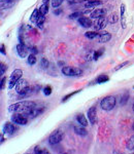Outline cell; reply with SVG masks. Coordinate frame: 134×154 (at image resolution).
Masks as SVG:
<instances>
[{
	"label": "cell",
	"instance_id": "32",
	"mask_svg": "<svg viewBox=\"0 0 134 154\" xmlns=\"http://www.w3.org/2000/svg\"><path fill=\"white\" fill-rule=\"evenodd\" d=\"M64 0H52V6L53 7H59L63 3Z\"/></svg>",
	"mask_w": 134,
	"mask_h": 154
},
{
	"label": "cell",
	"instance_id": "14",
	"mask_svg": "<svg viewBox=\"0 0 134 154\" xmlns=\"http://www.w3.org/2000/svg\"><path fill=\"white\" fill-rule=\"evenodd\" d=\"M98 40L99 42H108L111 39V35L110 33H108V32H99L98 33Z\"/></svg>",
	"mask_w": 134,
	"mask_h": 154
},
{
	"label": "cell",
	"instance_id": "6",
	"mask_svg": "<svg viewBox=\"0 0 134 154\" xmlns=\"http://www.w3.org/2000/svg\"><path fill=\"white\" fill-rule=\"evenodd\" d=\"M44 111V107L43 106H39V105H35L33 106L32 108L29 109L28 111H27L26 113H24L25 115L29 116V117L33 118V117H36L37 115H39V114H41Z\"/></svg>",
	"mask_w": 134,
	"mask_h": 154
},
{
	"label": "cell",
	"instance_id": "2",
	"mask_svg": "<svg viewBox=\"0 0 134 154\" xmlns=\"http://www.w3.org/2000/svg\"><path fill=\"white\" fill-rule=\"evenodd\" d=\"M116 103V100L115 97L107 96V97H105V98L102 99V101H101V103H100V106L103 110L110 111V110H111V109L115 108Z\"/></svg>",
	"mask_w": 134,
	"mask_h": 154
},
{
	"label": "cell",
	"instance_id": "19",
	"mask_svg": "<svg viewBox=\"0 0 134 154\" xmlns=\"http://www.w3.org/2000/svg\"><path fill=\"white\" fill-rule=\"evenodd\" d=\"M16 0H0V6L1 8H9L11 5H14Z\"/></svg>",
	"mask_w": 134,
	"mask_h": 154
},
{
	"label": "cell",
	"instance_id": "15",
	"mask_svg": "<svg viewBox=\"0 0 134 154\" xmlns=\"http://www.w3.org/2000/svg\"><path fill=\"white\" fill-rule=\"evenodd\" d=\"M121 25H122V28H126V6L125 4L122 3L121 4Z\"/></svg>",
	"mask_w": 134,
	"mask_h": 154
},
{
	"label": "cell",
	"instance_id": "23",
	"mask_svg": "<svg viewBox=\"0 0 134 154\" xmlns=\"http://www.w3.org/2000/svg\"><path fill=\"white\" fill-rule=\"evenodd\" d=\"M34 153L35 154H51L49 152L48 149H46L43 147H39V146L34 148Z\"/></svg>",
	"mask_w": 134,
	"mask_h": 154
},
{
	"label": "cell",
	"instance_id": "22",
	"mask_svg": "<svg viewBox=\"0 0 134 154\" xmlns=\"http://www.w3.org/2000/svg\"><path fill=\"white\" fill-rule=\"evenodd\" d=\"M49 3H43L40 6H39V12H40V14H43V16H46V14L49 12Z\"/></svg>",
	"mask_w": 134,
	"mask_h": 154
},
{
	"label": "cell",
	"instance_id": "3",
	"mask_svg": "<svg viewBox=\"0 0 134 154\" xmlns=\"http://www.w3.org/2000/svg\"><path fill=\"white\" fill-rule=\"evenodd\" d=\"M62 73L65 76H69V77H78V76H81L83 75V71L79 68H76V67H69V66H65L62 68Z\"/></svg>",
	"mask_w": 134,
	"mask_h": 154
},
{
	"label": "cell",
	"instance_id": "28",
	"mask_svg": "<svg viewBox=\"0 0 134 154\" xmlns=\"http://www.w3.org/2000/svg\"><path fill=\"white\" fill-rule=\"evenodd\" d=\"M44 20H46V18H44V16H43V14H40V17H39V19L37 20V22H36V26H37V28H43V23H44Z\"/></svg>",
	"mask_w": 134,
	"mask_h": 154
},
{
	"label": "cell",
	"instance_id": "25",
	"mask_svg": "<svg viewBox=\"0 0 134 154\" xmlns=\"http://www.w3.org/2000/svg\"><path fill=\"white\" fill-rule=\"evenodd\" d=\"M85 36L87 37L88 39H94L98 36V33L96 31H88L85 33Z\"/></svg>",
	"mask_w": 134,
	"mask_h": 154
},
{
	"label": "cell",
	"instance_id": "45",
	"mask_svg": "<svg viewBox=\"0 0 134 154\" xmlns=\"http://www.w3.org/2000/svg\"><path fill=\"white\" fill-rule=\"evenodd\" d=\"M26 154H32V153H26ZM34 154H35V153H34Z\"/></svg>",
	"mask_w": 134,
	"mask_h": 154
},
{
	"label": "cell",
	"instance_id": "42",
	"mask_svg": "<svg viewBox=\"0 0 134 154\" xmlns=\"http://www.w3.org/2000/svg\"><path fill=\"white\" fill-rule=\"evenodd\" d=\"M49 0H43V3H49Z\"/></svg>",
	"mask_w": 134,
	"mask_h": 154
},
{
	"label": "cell",
	"instance_id": "11",
	"mask_svg": "<svg viewBox=\"0 0 134 154\" xmlns=\"http://www.w3.org/2000/svg\"><path fill=\"white\" fill-rule=\"evenodd\" d=\"M107 19H105V18H100V19H97V21L94 23L93 25V27H94V29L95 30H102L104 29L106 27V25H107Z\"/></svg>",
	"mask_w": 134,
	"mask_h": 154
},
{
	"label": "cell",
	"instance_id": "1",
	"mask_svg": "<svg viewBox=\"0 0 134 154\" xmlns=\"http://www.w3.org/2000/svg\"><path fill=\"white\" fill-rule=\"evenodd\" d=\"M36 103L32 101H22L19 103L12 104L8 107V112L11 113H26L27 111L33 106H35Z\"/></svg>",
	"mask_w": 134,
	"mask_h": 154
},
{
	"label": "cell",
	"instance_id": "21",
	"mask_svg": "<svg viewBox=\"0 0 134 154\" xmlns=\"http://www.w3.org/2000/svg\"><path fill=\"white\" fill-rule=\"evenodd\" d=\"M76 120H78V122L79 125L85 126V128L88 125V119H87L85 117V115H83V114H78V115L76 116Z\"/></svg>",
	"mask_w": 134,
	"mask_h": 154
},
{
	"label": "cell",
	"instance_id": "27",
	"mask_svg": "<svg viewBox=\"0 0 134 154\" xmlns=\"http://www.w3.org/2000/svg\"><path fill=\"white\" fill-rule=\"evenodd\" d=\"M126 147H127L128 150H133L134 149V135L128 140L127 144H126Z\"/></svg>",
	"mask_w": 134,
	"mask_h": 154
},
{
	"label": "cell",
	"instance_id": "35",
	"mask_svg": "<svg viewBox=\"0 0 134 154\" xmlns=\"http://www.w3.org/2000/svg\"><path fill=\"white\" fill-rule=\"evenodd\" d=\"M0 68H1V70H0V74H1V75H3V74L5 73L7 67H6V65L4 63H1V64H0Z\"/></svg>",
	"mask_w": 134,
	"mask_h": 154
},
{
	"label": "cell",
	"instance_id": "26",
	"mask_svg": "<svg viewBox=\"0 0 134 154\" xmlns=\"http://www.w3.org/2000/svg\"><path fill=\"white\" fill-rule=\"evenodd\" d=\"M36 61H37L36 56H35V54H31L30 56L27 58V62H28V64H29V65H31V66H33L34 64L36 63Z\"/></svg>",
	"mask_w": 134,
	"mask_h": 154
},
{
	"label": "cell",
	"instance_id": "10",
	"mask_svg": "<svg viewBox=\"0 0 134 154\" xmlns=\"http://www.w3.org/2000/svg\"><path fill=\"white\" fill-rule=\"evenodd\" d=\"M16 48L20 58H23V59L26 58L27 54H28V48H27V46L24 43H19Z\"/></svg>",
	"mask_w": 134,
	"mask_h": 154
},
{
	"label": "cell",
	"instance_id": "24",
	"mask_svg": "<svg viewBox=\"0 0 134 154\" xmlns=\"http://www.w3.org/2000/svg\"><path fill=\"white\" fill-rule=\"evenodd\" d=\"M108 76L105 75V74H101V75H99L97 77V79H96V82L97 83H104V82H107L108 81Z\"/></svg>",
	"mask_w": 134,
	"mask_h": 154
},
{
	"label": "cell",
	"instance_id": "46",
	"mask_svg": "<svg viewBox=\"0 0 134 154\" xmlns=\"http://www.w3.org/2000/svg\"></svg>",
	"mask_w": 134,
	"mask_h": 154
},
{
	"label": "cell",
	"instance_id": "36",
	"mask_svg": "<svg viewBox=\"0 0 134 154\" xmlns=\"http://www.w3.org/2000/svg\"><path fill=\"white\" fill-rule=\"evenodd\" d=\"M102 54H103V49H101L100 51H95V53H94V54H93V59H94V60H98V58H99V57H100Z\"/></svg>",
	"mask_w": 134,
	"mask_h": 154
},
{
	"label": "cell",
	"instance_id": "5",
	"mask_svg": "<svg viewBox=\"0 0 134 154\" xmlns=\"http://www.w3.org/2000/svg\"><path fill=\"white\" fill-rule=\"evenodd\" d=\"M22 75H23V71L21 69H16V70L12 71L11 75V78L8 80V88L9 89H12L16 86V84L18 83V81L21 79Z\"/></svg>",
	"mask_w": 134,
	"mask_h": 154
},
{
	"label": "cell",
	"instance_id": "43",
	"mask_svg": "<svg viewBox=\"0 0 134 154\" xmlns=\"http://www.w3.org/2000/svg\"><path fill=\"white\" fill-rule=\"evenodd\" d=\"M132 130L134 131V123H133V126H132Z\"/></svg>",
	"mask_w": 134,
	"mask_h": 154
},
{
	"label": "cell",
	"instance_id": "39",
	"mask_svg": "<svg viewBox=\"0 0 134 154\" xmlns=\"http://www.w3.org/2000/svg\"><path fill=\"white\" fill-rule=\"evenodd\" d=\"M0 51L2 54H6L5 53V48H4V44H1V48H0Z\"/></svg>",
	"mask_w": 134,
	"mask_h": 154
},
{
	"label": "cell",
	"instance_id": "33",
	"mask_svg": "<svg viewBox=\"0 0 134 154\" xmlns=\"http://www.w3.org/2000/svg\"><path fill=\"white\" fill-rule=\"evenodd\" d=\"M78 93H79V91H73V93L68 94V95L65 96L63 99H62V102H63V103H64V102H66L67 100H68L69 98H71V97H72V96H74V95H75V94H78Z\"/></svg>",
	"mask_w": 134,
	"mask_h": 154
},
{
	"label": "cell",
	"instance_id": "29",
	"mask_svg": "<svg viewBox=\"0 0 134 154\" xmlns=\"http://www.w3.org/2000/svg\"><path fill=\"white\" fill-rule=\"evenodd\" d=\"M83 14H84L83 11H75V12H73V14H71L70 16H69V19H71V20L78 19V17H83Z\"/></svg>",
	"mask_w": 134,
	"mask_h": 154
},
{
	"label": "cell",
	"instance_id": "13",
	"mask_svg": "<svg viewBox=\"0 0 134 154\" xmlns=\"http://www.w3.org/2000/svg\"><path fill=\"white\" fill-rule=\"evenodd\" d=\"M16 131V126L11 122H6L3 125V134L6 135H12Z\"/></svg>",
	"mask_w": 134,
	"mask_h": 154
},
{
	"label": "cell",
	"instance_id": "7",
	"mask_svg": "<svg viewBox=\"0 0 134 154\" xmlns=\"http://www.w3.org/2000/svg\"><path fill=\"white\" fill-rule=\"evenodd\" d=\"M11 121L19 125H25L28 122V119H27L26 116H24L22 113H14V115L11 116Z\"/></svg>",
	"mask_w": 134,
	"mask_h": 154
},
{
	"label": "cell",
	"instance_id": "40",
	"mask_svg": "<svg viewBox=\"0 0 134 154\" xmlns=\"http://www.w3.org/2000/svg\"><path fill=\"white\" fill-rule=\"evenodd\" d=\"M54 14H60L61 11H60V9H59V11H54Z\"/></svg>",
	"mask_w": 134,
	"mask_h": 154
},
{
	"label": "cell",
	"instance_id": "30",
	"mask_svg": "<svg viewBox=\"0 0 134 154\" xmlns=\"http://www.w3.org/2000/svg\"><path fill=\"white\" fill-rule=\"evenodd\" d=\"M43 93L44 94V96H49L52 94V86L51 85L44 86L43 89Z\"/></svg>",
	"mask_w": 134,
	"mask_h": 154
},
{
	"label": "cell",
	"instance_id": "44",
	"mask_svg": "<svg viewBox=\"0 0 134 154\" xmlns=\"http://www.w3.org/2000/svg\"><path fill=\"white\" fill-rule=\"evenodd\" d=\"M133 112H134V104H133Z\"/></svg>",
	"mask_w": 134,
	"mask_h": 154
},
{
	"label": "cell",
	"instance_id": "20",
	"mask_svg": "<svg viewBox=\"0 0 134 154\" xmlns=\"http://www.w3.org/2000/svg\"><path fill=\"white\" fill-rule=\"evenodd\" d=\"M39 17H40V12H39V9L36 8L34 9L33 12L31 14V17H30V22L31 23H35L37 22V20L39 19Z\"/></svg>",
	"mask_w": 134,
	"mask_h": 154
},
{
	"label": "cell",
	"instance_id": "38",
	"mask_svg": "<svg viewBox=\"0 0 134 154\" xmlns=\"http://www.w3.org/2000/svg\"><path fill=\"white\" fill-rule=\"evenodd\" d=\"M128 64H129V62H128V61L124 62V63H122V64H120V65H119L118 67H116V71H118V70H120V69H121V68H123V67H124V66L128 65Z\"/></svg>",
	"mask_w": 134,
	"mask_h": 154
},
{
	"label": "cell",
	"instance_id": "16",
	"mask_svg": "<svg viewBox=\"0 0 134 154\" xmlns=\"http://www.w3.org/2000/svg\"><path fill=\"white\" fill-rule=\"evenodd\" d=\"M102 3L101 0H88V1L85 3V7L86 8H93L95 6H98Z\"/></svg>",
	"mask_w": 134,
	"mask_h": 154
},
{
	"label": "cell",
	"instance_id": "34",
	"mask_svg": "<svg viewBox=\"0 0 134 154\" xmlns=\"http://www.w3.org/2000/svg\"><path fill=\"white\" fill-rule=\"evenodd\" d=\"M128 99H129V94L125 93V95L122 96V99H121V105H125V104L127 103Z\"/></svg>",
	"mask_w": 134,
	"mask_h": 154
},
{
	"label": "cell",
	"instance_id": "17",
	"mask_svg": "<svg viewBox=\"0 0 134 154\" xmlns=\"http://www.w3.org/2000/svg\"><path fill=\"white\" fill-rule=\"evenodd\" d=\"M73 131L75 134H78L79 136H87V134H88V131L85 128V126L81 125V126H74L73 128Z\"/></svg>",
	"mask_w": 134,
	"mask_h": 154
},
{
	"label": "cell",
	"instance_id": "31",
	"mask_svg": "<svg viewBox=\"0 0 134 154\" xmlns=\"http://www.w3.org/2000/svg\"><path fill=\"white\" fill-rule=\"evenodd\" d=\"M49 66V61H48V60H46V58L41 59V61H40V67H41V68L46 69Z\"/></svg>",
	"mask_w": 134,
	"mask_h": 154
},
{
	"label": "cell",
	"instance_id": "12",
	"mask_svg": "<svg viewBox=\"0 0 134 154\" xmlns=\"http://www.w3.org/2000/svg\"><path fill=\"white\" fill-rule=\"evenodd\" d=\"M78 23L81 27H84V28H90V27L93 26L92 20L90 18H87V17H84V16L78 19Z\"/></svg>",
	"mask_w": 134,
	"mask_h": 154
},
{
	"label": "cell",
	"instance_id": "8",
	"mask_svg": "<svg viewBox=\"0 0 134 154\" xmlns=\"http://www.w3.org/2000/svg\"><path fill=\"white\" fill-rule=\"evenodd\" d=\"M88 119L91 122V125H96L98 121V117H97V109L96 107H92L88 110Z\"/></svg>",
	"mask_w": 134,
	"mask_h": 154
},
{
	"label": "cell",
	"instance_id": "47",
	"mask_svg": "<svg viewBox=\"0 0 134 154\" xmlns=\"http://www.w3.org/2000/svg\"><path fill=\"white\" fill-rule=\"evenodd\" d=\"M133 154H134V153H133Z\"/></svg>",
	"mask_w": 134,
	"mask_h": 154
},
{
	"label": "cell",
	"instance_id": "18",
	"mask_svg": "<svg viewBox=\"0 0 134 154\" xmlns=\"http://www.w3.org/2000/svg\"><path fill=\"white\" fill-rule=\"evenodd\" d=\"M119 20H120V17H119V14L116 12H113L107 17V22L110 24H116Z\"/></svg>",
	"mask_w": 134,
	"mask_h": 154
},
{
	"label": "cell",
	"instance_id": "41",
	"mask_svg": "<svg viewBox=\"0 0 134 154\" xmlns=\"http://www.w3.org/2000/svg\"><path fill=\"white\" fill-rule=\"evenodd\" d=\"M34 51V54H37V49H36V48H32V53Z\"/></svg>",
	"mask_w": 134,
	"mask_h": 154
},
{
	"label": "cell",
	"instance_id": "4",
	"mask_svg": "<svg viewBox=\"0 0 134 154\" xmlns=\"http://www.w3.org/2000/svg\"><path fill=\"white\" fill-rule=\"evenodd\" d=\"M64 138V133L61 130H56L51 134V136L49 137V145L54 146L57 145L63 140Z\"/></svg>",
	"mask_w": 134,
	"mask_h": 154
},
{
	"label": "cell",
	"instance_id": "9",
	"mask_svg": "<svg viewBox=\"0 0 134 154\" xmlns=\"http://www.w3.org/2000/svg\"><path fill=\"white\" fill-rule=\"evenodd\" d=\"M105 14H106V9L96 8V9H94L93 11L90 12V17L92 19H100V18H104Z\"/></svg>",
	"mask_w": 134,
	"mask_h": 154
},
{
	"label": "cell",
	"instance_id": "37",
	"mask_svg": "<svg viewBox=\"0 0 134 154\" xmlns=\"http://www.w3.org/2000/svg\"><path fill=\"white\" fill-rule=\"evenodd\" d=\"M5 81H6V78L5 77H2L1 79V85H0V89H4V86H5Z\"/></svg>",
	"mask_w": 134,
	"mask_h": 154
}]
</instances>
